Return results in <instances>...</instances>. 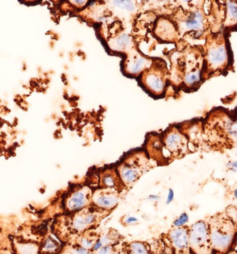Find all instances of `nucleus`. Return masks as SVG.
<instances>
[{
    "label": "nucleus",
    "mask_w": 237,
    "mask_h": 254,
    "mask_svg": "<svg viewBox=\"0 0 237 254\" xmlns=\"http://www.w3.org/2000/svg\"><path fill=\"white\" fill-rule=\"evenodd\" d=\"M178 29L174 23L169 20H162L159 21L155 28L156 37L166 43H171L178 39Z\"/></svg>",
    "instance_id": "4468645a"
},
{
    "label": "nucleus",
    "mask_w": 237,
    "mask_h": 254,
    "mask_svg": "<svg viewBox=\"0 0 237 254\" xmlns=\"http://www.w3.org/2000/svg\"><path fill=\"white\" fill-rule=\"evenodd\" d=\"M188 243L191 254L213 253L207 221L200 220L189 226Z\"/></svg>",
    "instance_id": "1a4fd4ad"
},
{
    "label": "nucleus",
    "mask_w": 237,
    "mask_h": 254,
    "mask_svg": "<svg viewBox=\"0 0 237 254\" xmlns=\"http://www.w3.org/2000/svg\"><path fill=\"white\" fill-rule=\"evenodd\" d=\"M201 134L202 123L171 126L148 135L145 152L157 166L169 165L202 148Z\"/></svg>",
    "instance_id": "f257e3e1"
},
{
    "label": "nucleus",
    "mask_w": 237,
    "mask_h": 254,
    "mask_svg": "<svg viewBox=\"0 0 237 254\" xmlns=\"http://www.w3.org/2000/svg\"><path fill=\"white\" fill-rule=\"evenodd\" d=\"M123 192L112 188H98L93 191V204L104 210L114 211L122 199Z\"/></svg>",
    "instance_id": "9b49d317"
},
{
    "label": "nucleus",
    "mask_w": 237,
    "mask_h": 254,
    "mask_svg": "<svg viewBox=\"0 0 237 254\" xmlns=\"http://www.w3.org/2000/svg\"><path fill=\"white\" fill-rule=\"evenodd\" d=\"M101 233V231H98V229H89L80 233L76 245L86 249L89 251L90 253L92 254L93 247L99 240Z\"/></svg>",
    "instance_id": "a211bd4d"
},
{
    "label": "nucleus",
    "mask_w": 237,
    "mask_h": 254,
    "mask_svg": "<svg viewBox=\"0 0 237 254\" xmlns=\"http://www.w3.org/2000/svg\"><path fill=\"white\" fill-rule=\"evenodd\" d=\"M232 54L226 34L219 32L209 35L204 46L203 79L226 72L232 65Z\"/></svg>",
    "instance_id": "7ed1b4c3"
},
{
    "label": "nucleus",
    "mask_w": 237,
    "mask_h": 254,
    "mask_svg": "<svg viewBox=\"0 0 237 254\" xmlns=\"http://www.w3.org/2000/svg\"><path fill=\"white\" fill-rule=\"evenodd\" d=\"M188 222V216L187 214L184 213L180 215L179 218L176 219L174 222V227H179L186 224V222Z\"/></svg>",
    "instance_id": "5701e85b"
},
{
    "label": "nucleus",
    "mask_w": 237,
    "mask_h": 254,
    "mask_svg": "<svg viewBox=\"0 0 237 254\" xmlns=\"http://www.w3.org/2000/svg\"><path fill=\"white\" fill-rule=\"evenodd\" d=\"M98 186L99 188H112L120 192H124L127 190L115 167L104 169L103 172L100 173L98 175Z\"/></svg>",
    "instance_id": "ddd939ff"
},
{
    "label": "nucleus",
    "mask_w": 237,
    "mask_h": 254,
    "mask_svg": "<svg viewBox=\"0 0 237 254\" xmlns=\"http://www.w3.org/2000/svg\"><path fill=\"white\" fill-rule=\"evenodd\" d=\"M22 3L25 4H34L36 3L39 2L40 0H19Z\"/></svg>",
    "instance_id": "bb28decb"
},
{
    "label": "nucleus",
    "mask_w": 237,
    "mask_h": 254,
    "mask_svg": "<svg viewBox=\"0 0 237 254\" xmlns=\"http://www.w3.org/2000/svg\"><path fill=\"white\" fill-rule=\"evenodd\" d=\"M126 240L125 237L120 234L117 230L110 228L106 232H102L99 240L97 242L92 250V254L105 245H115L122 243Z\"/></svg>",
    "instance_id": "dca6fc26"
},
{
    "label": "nucleus",
    "mask_w": 237,
    "mask_h": 254,
    "mask_svg": "<svg viewBox=\"0 0 237 254\" xmlns=\"http://www.w3.org/2000/svg\"><path fill=\"white\" fill-rule=\"evenodd\" d=\"M160 1H167V0H160Z\"/></svg>",
    "instance_id": "c756f323"
},
{
    "label": "nucleus",
    "mask_w": 237,
    "mask_h": 254,
    "mask_svg": "<svg viewBox=\"0 0 237 254\" xmlns=\"http://www.w3.org/2000/svg\"><path fill=\"white\" fill-rule=\"evenodd\" d=\"M57 244L53 241V240H47L46 244H45V250L48 251V252H54V251L57 250Z\"/></svg>",
    "instance_id": "a878e982"
},
{
    "label": "nucleus",
    "mask_w": 237,
    "mask_h": 254,
    "mask_svg": "<svg viewBox=\"0 0 237 254\" xmlns=\"http://www.w3.org/2000/svg\"><path fill=\"white\" fill-rule=\"evenodd\" d=\"M120 254H157L152 244L148 241L122 242L120 245Z\"/></svg>",
    "instance_id": "2eb2a0df"
},
{
    "label": "nucleus",
    "mask_w": 237,
    "mask_h": 254,
    "mask_svg": "<svg viewBox=\"0 0 237 254\" xmlns=\"http://www.w3.org/2000/svg\"><path fill=\"white\" fill-rule=\"evenodd\" d=\"M128 1H132V0H128Z\"/></svg>",
    "instance_id": "7c9ffc66"
},
{
    "label": "nucleus",
    "mask_w": 237,
    "mask_h": 254,
    "mask_svg": "<svg viewBox=\"0 0 237 254\" xmlns=\"http://www.w3.org/2000/svg\"><path fill=\"white\" fill-rule=\"evenodd\" d=\"M181 1H184L185 3H188L191 1V0H181Z\"/></svg>",
    "instance_id": "c85d7f7f"
},
{
    "label": "nucleus",
    "mask_w": 237,
    "mask_h": 254,
    "mask_svg": "<svg viewBox=\"0 0 237 254\" xmlns=\"http://www.w3.org/2000/svg\"><path fill=\"white\" fill-rule=\"evenodd\" d=\"M204 18L200 11L191 12L186 20H184L179 32L181 34L186 32H198L203 29Z\"/></svg>",
    "instance_id": "f3484780"
},
{
    "label": "nucleus",
    "mask_w": 237,
    "mask_h": 254,
    "mask_svg": "<svg viewBox=\"0 0 237 254\" xmlns=\"http://www.w3.org/2000/svg\"><path fill=\"white\" fill-rule=\"evenodd\" d=\"M237 122L226 110L216 109L202 124V148L224 153L237 146Z\"/></svg>",
    "instance_id": "f03ea898"
},
{
    "label": "nucleus",
    "mask_w": 237,
    "mask_h": 254,
    "mask_svg": "<svg viewBox=\"0 0 237 254\" xmlns=\"http://www.w3.org/2000/svg\"><path fill=\"white\" fill-rule=\"evenodd\" d=\"M50 1H53V3H58L59 2L60 0H50Z\"/></svg>",
    "instance_id": "cd10ccee"
},
{
    "label": "nucleus",
    "mask_w": 237,
    "mask_h": 254,
    "mask_svg": "<svg viewBox=\"0 0 237 254\" xmlns=\"http://www.w3.org/2000/svg\"><path fill=\"white\" fill-rule=\"evenodd\" d=\"M136 80L142 89L155 98L164 97L167 90L168 68L161 58H152L151 64L138 75Z\"/></svg>",
    "instance_id": "423d86ee"
},
{
    "label": "nucleus",
    "mask_w": 237,
    "mask_h": 254,
    "mask_svg": "<svg viewBox=\"0 0 237 254\" xmlns=\"http://www.w3.org/2000/svg\"><path fill=\"white\" fill-rule=\"evenodd\" d=\"M121 62V70L123 75L131 78H137L145 68L151 64L152 58H148L135 48L124 54Z\"/></svg>",
    "instance_id": "9d476101"
},
{
    "label": "nucleus",
    "mask_w": 237,
    "mask_h": 254,
    "mask_svg": "<svg viewBox=\"0 0 237 254\" xmlns=\"http://www.w3.org/2000/svg\"><path fill=\"white\" fill-rule=\"evenodd\" d=\"M69 4L77 8H82L87 5L89 0H67Z\"/></svg>",
    "instance_id": "b1692460"
},
{
    "label": "nucleus",
    "mask_w": 237,
    "mask_h": 254,
    "mask_svg": "<svg viewBox=\"0 0 237 254\" xmlns=\"http://www.w3.org/2000/svg\"><path fill=\"white\" fill-rule=\"evenodd\" d=\"M93 190L83 186L71 193L65 201V208L70 212H77L93 204Z\"/></svg>",
    "instance_id": "f8f14e48"
},
{
    "label": "nucleus",
    "mask_w": 237,
    "mask_h": 254,
    "mask_svg": "<svg viewBox=\"0 0 237 254\" xmlns=\"http://www.w3.org/2000/svg\"><path fill=\"white\" fill-rule=\"evenodd\" d=\"M131 37L126 33H120V34L112 38L110 41V46L114 52L117 53H127L131 49Z\"/></svg>",
    "instance_id": "6ab92c4d"
},
{
    "label": "nucleus",
    "mask_w": 237,
    "mask_h": 254,
    "mask_svg": "<svg viewBox=\"0 0 237 254\" xmlns=\"http://www.w3.org/2000/svg\"><path fill=\"white\" fill-rule=\"evenodd\" d=\"M228 17L225 22V26L226 27H233V25H236L237 6L236 3L230 1L228 5Z\"/></svg>",
    "instance_id": "aec40b11"
},
{
    "label": "nucleus",
    "mask_w": 237,
    "mask_h": 254,
    "mask_svg": "<svg viewBox=\"0 0 237 254\" xmlns=\"http://www.w3.org/2000/svg\"><path fill=\"white\" fill-rule=\"evenodd\" d=\"M213 253H228L233 247L237 231V219L226 211L220 212L206 219Z\"/></svg>",
    "instance_id": "20e7f679"
},
{
    "label": "nucleus",
    "mask_w": 237,
    "mask_h": 254,
    "mask_svg": "<svg viewBox=\"0 0 237 254\" xmlns=\"http://www.w3.org/2000/svg\"><path fill=\"white\" fill-rule=\"evenodd\" d=\"M121 224L124 226H127L134 224V223L137 222V219L134 218V217H128V216H124L122 217L120 220Z\"/></svg>",
    "instance_id": "393cba45"
},
{
    "label": "nucleus",
    "mask_w": 237,
    "mask_h": 254,
    "mask_svg": "<svg viewBox=\"0 0 237 254\" xmlns=\"http://www.w3.org/2000/svg\"><path fill=\"white\" fill-rule=\"evenodd\" d=\"M156 167L157 164L148 156L145 150H137L126 155L116 168L121 181L129 190L142 176Z\"/></svg>",
    "instance_id": "39448f33"
},
{
    "label": "nucleus",
    "mask_w": 237,
    "mask_h": 254,
    "mask_svg": "<svg viewBox=\"0 0 237 254\" xmlns=\"http://www.w3.org/2000/svg\"><path fill=\"white\" fill-rule=\"evenodd\" d=\"M113 211L104 210L93 204L76 212L72 219V229L78 233L98 229L103 219Z\"/></svg>",
    "instance_id": "6e6552de"
},
{
    "label": "nucleus",
    "mask_w": 237,
    "mask_h": 254,
    "mask_svg": "<svg viewBox=\"0 0 237 254\" xmlns=\"http://www.w3.org/2000/svg\"><path fill=\"white\" fill-rule=\"evenodd\" d=\"M113 4L120 9L129 12L134 11L135 9L134 5L128 0H113Z\"/></svg>",
    "instance_id": "4be33fe9"
},
{
    "label": "nucleus",
    "mask_w": 237,
    "mask_h": 254,
    "mask_svg": "<svg viewBox=\"0 0 237 254\" xmlns=\"http://www.w3.org/2000/svg\"><path fill=\"white\" fill-rule=\"evenodd\" d=\"M188 230L189 226L184 225L173 228L168 232L162 233L160 240L164 254H191L188 243Z\"/></svg>",
    "instance_id": "0eeeda50"
},
{
    "label": "nucleus",
    "mask_w": 237,
    "mask_h": 254,
    "mask_svg": "<svg viewBox=\"0 0 237 254\" xmlns=\"http://www.w3.org/2000/svg\"><path fill=\"white\" fill-rule=\"evenodd\" d=\"M120 245H105L101 247L93 254H120Z\"/></svg>",
    "instance_id": "412c9836"
}]
</instances>
